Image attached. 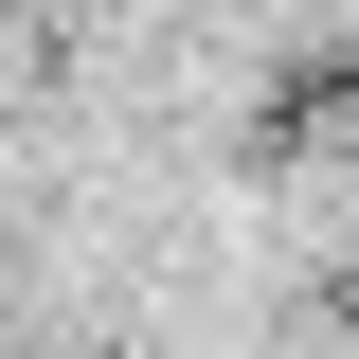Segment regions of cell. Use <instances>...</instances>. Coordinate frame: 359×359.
Returning <instances> with one entry per match:
<instances>
[{
	"mask_svg": "<svg viewBox=\"0 0 359 359\" xmlns=\"http://www.w3.org/2000/svg\"><path fill=\"white\" fill-rule=\"evenodd\" d=\"M233 162H252V180H359V36H287V54H269Z\"/></svg>",
	"mask_w": 359,
	"mask_h": 359,
	"instance_id": "obj_1",
	"label": "cell"
},
{
	"mask_svg": "<svg viewBox=\"0 0 359 359\" xmlns=\"http://www.w3.org/2000/svg\"><path fill=\"white\" fill-rule=\"evenodd\" d=\"M287 323H306V341H341V359H359V198H341V216L306 233V252H287Z\"/></svg>",
	"mask_w": 359,
	"mask_h": 359,
	"instance_id": "obj_2",
	"label": "cell"
}]
</instances>
